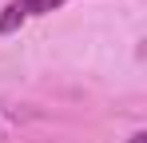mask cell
<instances>
[{"label":"cell","instance_id":"1","mask_svg":"<svg viewBox=\"0 0 147 143\" xmlns=\"http://www.w3.org/2000/svg\"><path fill=\"white\" fill-rule=\"evenodd\" d=\"M64 0H8L4 8H0V36H12V32H20L28 20H36V16H48L56 12Z\"/></svg>","mask_w":147,"mask_h":143},{"label":"cell","instance_id":"2","mask_svg":"<svg viewBox=\"0 0 147 143\" xmlns=\"http://www.w3.org/2000/svg\"><path fill=\"white\" fill-rule=\"evenodd\" d=\"M147 139V135H143V131H135V135H131V143H143Z\"/></svg>","mask_w":147,"mask_h":143}]
</instances>
